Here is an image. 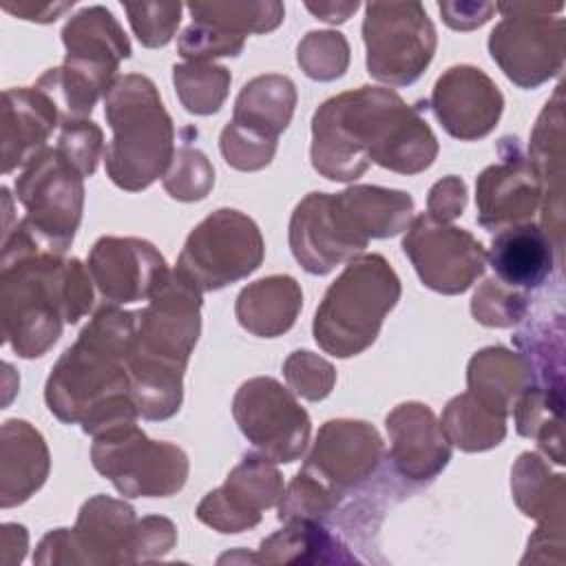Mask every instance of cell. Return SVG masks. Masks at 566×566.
<instances>
[{"mask_svg": "<svg viewBox=\"0 0 566 566\" xmlns=\"http://www.w3.org/2000/svg\"><path fill=\"white\" fill-rule=\"evenodd\" d=\"M385 444L378 431L363 420H327L301 469L338 502L378 469Z\"/></svg>", "mask_w": 566, "mask_h": 566, "instance_id": "obj_16", "label": "cell"}, {"mask_svg": "<svg viewBox=\"0 0 566 566\" xmlns=\"http://www.w3.org/2000/svg\"><path fill=\"white\" fill-rule=\"evenodd\" d=\"M442 20L458 31H471L482 27L495 11L493 2H440Z\"/></svg>", "mask_w": 566, "mask_h": 566, "instance_id": "obj_46", "label": "cell"}, {"mask_svg": "<svg viewBox=\"0 0 566 566\" xmlns=\"http://www.w3.org/2000/svg\"><path fill=\"white\" fill-rule=\"evenodd\" d=\"M562 387L526 385L513 405L517 433L535 438L539 449L564 464V436H562Z\"/></svg>", "mask_w": 566, "mask_h": 566, "instance_id": "obj_33", "label": "cell"}, {"mask_svg": "<svg viewBox=\"0 0 566 566\" xmlns=\"http://www.w3.org/2000/svg\"><path fill=\"white\" fill-rule=\"evenodd\" d=\"M283 374L290 389L305 400H323L336 382L334 367L312 352H292L283 365Z\"/></svg>", "mask_w": 566, "mask_h": 566, "instance_id": "obj_41", "label": "cell"}, {"mask_svg": "<svg viewBox=\"0 0 566 566\" xmlns=\"http://www.w3.org/2000/svg\"><path fill=\"white\" fill-rule=\"evenodd\" d=\"M73 2H60V4H11L2 2V9L9 13L20 15L22 20H35V22H53L60 13L71 9Z\"/></svg>", "mask_w": 566, "mask_h": 566, "instance_id": "obj_47", "label": "cell"}, {"mask_svg": "<svg viewBox=\"0 0 566 566\" xmlns=\"http://www.w3.org/2000/svg\"><path fill=\"white\" fill-rule=\"evenodd\" d=\"M402 250L420 281L440 294H462L484 272L486 252L467 230L416 214L402 239Z\"/></svg>", "mask_w": 566, "mask_h": 566, "instance_id": "obj_15", "label": "cell"}, {"mask_svg": "<svg viewBox=\"0 0 566 566\" xmlns=\"http://www.w3.org/2000/svg\"><path fill=\"white\" fill-rule=\"evenodd\" d=\"M113 139L104 150L111 181L128 192L164 177L175 157V126L150 77L122 75L104 95Z\"/></svg>", "mask_w": 566, "mask_h": 566, "instance_id": "obj_5", "label": "cell"}, {"mask_svg": "<svg viewBox=\"0 0 566 566\" xmlns=\"http://www.w3.org/2000/svg\"><path fill=\"white\" fill-rule=\"evenodd\" d=\"M497 153L500 161L484 168L475 181L478 223L491 232L526 223L535 214L544 188L515 137L500 139Z\"/></svg>", "mask_w": 566, "mask_h": 566, "instance_id": "obj_18", "label": "cell"}, {"mask_svg": "<svg viewBox=\"0 0 566 566\" xmlns=\"http://www.w3.org/2000/svg\"><path fill=\"white\" fill-rule=\"evenodd\" d=\"M201 290L170 270L137 312L128 356L130 396L146 420H166L181 407V380L201 332Z\"/></svg>", "mask_w": 566, "mask_h": 566, "instance_id": "obj_4", "label": "cell"}, {"mask_svg": "<svg viewBox=\"0 0 566 566\" xmlns=\"http://www.w3.org/2000/svg\"><path fill=\"white\" fill-rule=\"evenodd\" d=\"M124 9L137 40L148 49L166 46L172 40L181 20L179 2H126Z\"/></svg>", "mask_w": 566, "mask_h": 566, "instance_id": "obj_40", "label": "cell"}, {"mask_svg": "<svg viewBox=\"0 0 566 566\" xmlns=\"http://www.w3.org/2000/svg\"><path fill=\"white\" fill-rule=\"evenodd\" d=\"M177 542V528L170 520L148 515L137 522L135 531V562H148L164 557Z\"/></svg>", "mask_w": 566, "mask_h": 566, "instance_id": "obj_44", "label": "cell"}, {"mask_svg": "<svg viewBox=\"0 0 566 566\" xmlns=\"http://www.w3.org/2000/svg\"><path fill=\"white\" fill-rule=\"evenodd\" d=\"M467 382V391L480 402L509 416L517 396L531 382V369L520 352L515 354L500 345L484 347L469 360Z\"/></svg>", "mask_w": 566, "mask_h": 566, "instance_id": "obj_32", "label": "cell"}, {"mask_svg": "<svg viewBox=\"0 0 566 566\" xmlns=\"http://www.w3.org/2000/svg\"><path fill=\"white\" fill-rule=\"evenodd\" d=\"M93 279L80 259H62L38 245L18 223L2 234V336L22 358L53 347L62 325H75L93 305Z\"/></svg>", "mask_w": 566, "mask_h": 566, "instance_id": "obj_2", "label": "cell"}, {"mask_svg": "<svg viewBox=\"0 0 566 566\" xmlns=\"http://www.w3.org/2000/svg\"><path fill=\"white\" fill-rule=\"evenodd\" d=\"M296 106L294 82L285 75H259L250 80L237 102L232 124L270 142L287 128Z\"/></svg>", "mask_w": 566, "mask_h": 566, "instance_id": "obj_31", "label": "cell"}, {"mask_svg": "<svg viewBox=\"0 0 566 566\" xmlns=\"http://www.w3.org/2000/svg\"><path fill=\"white\" fill-rule=\"evenodd\" d=\"M245 38L228 33L214 24L208 22H199L192 20L190 27L184 29V33L179 35L177 49L179 55L186 57L188 62H208L212 57H221V55H239L243 49Z\"/></svg>", "mask_w": 566, "mask_h": 566, "instance_id": "obj_42", "label": "cell"}, {"mask_svg": "<svg viewBox=\"0 0 566 566\" xmlns=\"http://www.w3.org/2000/svg\"><path fill=\"white\" fill-rule=\"evenodd\" d=\"M396 473L409 482L433 480L451 460L449 440L436 413L422 402H402L385 420Z\"/></svg>", "mask_w": 566, "mask_h": 566, "instance_id": "obj_22", "label": "cell"}, {"mask_svg": "<svg viewBox=\"0 0 566 566\" xmlns=\"http://www.w3.org/2000/svg\"><path fill=\"white\" fill-rule=\"evenodd\" d=\"M495 279L515 290H535L553 272L555 245L537 223H517L495 232L489 250Z\"/></svg>", "mask_w": 566, "mask_h": 566, "instance_id": "obj_24", "label": "cell"}, {"mask_svg": "<svg viewBox=\"0 0 566 566\" xmlns=\"http://www.w3.org/2000/svg\"><path fill=\"white\" fill-rule=\"evenodd\" d=\"M230 71L210 62L175 64L172 84L188 113L212 115L228 97Z\"/></svg>", "mask_w": 566, "mask_h": 566, "instance_id": "obj_36", "label": "cell"}, {"mask_svg": "<svg viewBox=\"0 0 566 566\" xmlns=\"http://www.w3.org/2000/svg\"><path fill=\"white\" fill-rule=\"evenodd\" d=\"M363 40L369 75L391 86L413 84L436 51V29L420 2H369Z\"/></svg>", "mask_w": 566, "mask_h": 566, "instance_id": "obj_12", "label": "cell"}, {"mask_svg": "<svg viewBox=\"0 0 566 566\" xmlns=\"http://www.w3.org/2000/svg\"><path fill=\"white\" fill-rule=\"evenodd\" d=\"M312 166L332 181H352L374 161L400 175L427 170L438 139L420 111L396 91L360 86L325 99L312 119Z\"/></svg>", "mask_w": 566, "mask_h": 566, "instance_id": "obj_1", "label": "cell"}, {"mask_svg": "<svg viewBox=\"0 0 566 566\" xmlns=\"http://www.w3.org/2000/svg\"><path fill=\"white\" fill-rule=\"evenodd\" d=\"M88 272L111 305L148 301L170 272L159 250L137 237H102L88 254Z\"/></svg>", "mask_w": 566, "mask_h": 566, "instance_id": "obj_19", "label": "cell"}, {"mask_svg": "<svg viewBox=\"0 0 566 566\" xmlns=\"http://www.w3.org/2000/svg\"><path fill=\"white\" fill-rule=\"evenodd\" d=\"M562 84L557 86L551 102H546L542 115L531 135L528 159L539 172L542 184H546V206L542 230L551 237L555 250L562 245V184H564V99Z\"/></svg>", "mask_w": 566, "mask_h": 566, "instance_id": "obj_27", "label": "cell"}, {"mask_svg": "<svg viewBox=\"0 0 566 566\" xmlns=\"http://www.w3.org/2000/svg\"><path fill=\"white\" fill-rule=\"evenodd\" d=\"M102 130L91 119L62 122V133L57 139V150L84 175L91 177L97 168L99 155L104 150Z\"/></svg>", "mask_w": 566, "mask_h": 566, "instance_id": "obj_43", "label": "cell"}, {"mask_svg": "<svg viewBox=\"0 0 566 566\" xmlns=\"http://www.w3.org/2000/svg\"><path fill=\"white\" fill-rule=\"evenodd\" d=\"M135 509L122 500L93 495L80 509L73 528H55L42 537L35 564H133Z\"/></svg>", "mask_w": 566, "mask_h": 566, "instance_id": "obj_13", "label": "cell"}, {"mask_svg": "<svg viewBox=\"0 0 566 566\" xmlns=\"http://www.w3.org/2000/svg\"><path fill=\"white\" fill-rule=\"evenodd\" d=\"M564 4L544 2H502L500 24L489 35L491 57L504 75L520 88H537L564 66V20L551 13Z\"/></svg>", "mask_w": 566, "mask_h": 566, "instance_id": "obj_9", "label": "cell"}, {"mask_svg": "<svg viewBox=\"0 0 566 566\" xmlns=\"http://www.w3.org/2000/svg\"><path fill=\"white\" fill-rule=\"evenodd\" d=\"M66 57L55 66L57 88L64 102L91 115L95 102L108 93L119 62L130 55L124 29L104 7H86L62 29Z\"/></svg>", "mask_w": 566, "mask_h": 566, "instance_id": "obj_7", "label": "cell"}, {"mask_svg": "<svg viewBox=\"0 0 566 566\" xmlns=\"http://www.w3.org/2000/svg\"><path fill=\"white\" fill-rule=\"evenodd\" d=\"M303 307V292L296 279L272 274L241 290L234 314L243 329L261 338L285 334Z\"/></svg>", "mask_w": 566, "mask_h": 566, "instance_id": "obj_29", "label": "cell"}, {"mask_svg": "<svg viewBox=\"0 0 566 566\" xmlns=\"http://www.w3.org/2000/svg\"><path fill=\"white\" fill-rule=\"evenodd\" d=\"M464 206H467V186L460 177L449 175L431 186L427 197V214L433 221L438 223L453 221L455 217L462 214Z\"/></svg>", "mask_w": 566, "mask_h": 566, "instance_id": "obj_45", "label": "cell"}, {"mask_svg": "<svg viewBox=\"0 0 566 566\" xmlns=\"http://www.w3.org/2000/svg\"><path fill=\"white\" fill-rule=\"evenodd\" d=\"M305 7H307V11L318 15L321 20L336 24V22H345L358 9V2H327V4L307 2Z\"/></svg>", "mask_w": 566, "mask_h": 566, "instance_id": "obj_48", "label": "cell"}, {"mask_svg": "<svg viewBox=\"0 0 566 566\" xmlns=\"http://www.w3.org/2000/svg\"><path fill=\"white\" fill-rule=\"evenodd\" d=\"M49 449L38 429L27 420H7L0 444V504L2 509L27 502L49 475Z\"/></svg>", "mask_w": 566, "mask_h": 566, "instance_id": "obj_28", "label": "cell"}, {"mask_svg": "<svg viewBox=\"0 0 566 566\" xmlns=\"http://www.w3.org/2000/svg\"><path fill=\"white\" fill-rule=\"evenodd\" d=\"M60 111L53 99L38 86L7 88L2 93V172L27 166L35 159L57 126Z\"/></svg>", "mask_w": 566, "mask_h": 566, "instance_id": "obj_23", "label": "cell"}, {"mask_svg": "<svg viewBox=\"0 0 566 566\" xmlns=\"http://www.w3.org/2000/svg\"><path fill=\"white\" fill-rule=\"evenodd\" d=\"M400 298V279L380 254H358L327 287L316 316L314 340L336 358L367 349Z\"/></svg>", "mask_w": 566, "mask_h": 566, "instance_id": "obj_6", "label": "cell"}, {"mask_svg": "<svg viewBox=\"0 0 566 566\" xmlns=\"http://www.w3.org/2000/svg\"><path fill=\"white\" fill-rule=\"evenodd\" d=\"M188 11L192 20L214 24L241 38L276 29L285 13L281 2H190Z\"/></svg>", "mask_w": 566, "mask_h": 566, "instance_id": "obj_35", "label": "cell"}, {"mask_svg": "<svg viewBox=\"0 0 566 566\" xmlns=\"http://www.w3.org/2000/svg\"><path fill=\"white\" fill-rule=\"evenodd\" d=\"M513 497L524 515L539 522L522 564H564V475L551 473L537 453H522L513 467Z\"/></svg>", "mask_w": 566, "mask_h": 566, "instance_id": "obj_20", "label": "cell"}, {"mask_svg": "<svg viewBox=\"0 0 566 566\" xmlns=\"http://www.w3.org/2000/svg\"><path fill=\"white\" fill-rule=\"evenodd\" d=\"M440 427L449 442L462 451H486L506 436V416L480 402L471 391L451 398Z\"/></svg>", "mask_w": 566, "mask_h": 566, "instance_id": "obj_34", "label": "cell"}, {"mask_svg": "<svg viewBox=\"0 0 566 566\" xmlns=\"http://www.w3.org/2000/svg\"><path fill=\"white\" fill-rule=\"evenodd\" d=\"M332 203L343 228L363 245L402 232L413 212L409 192L380 186H352L332 195Z\"/></svg>", "mask_w": 566, "mask_h": 566, "instance_id": "obj_25", "label": "cell"}, {"mask_svg": "<svg viewBox=\"0 0 566 566\" xmlns=\"http://www.w3.org/2000/svg\"><path fill=\"white\" fill-rule=\"evenodd\" d=\"M241 433L272 462H294L310 440V416L274 378L245 380L232 400Z\"/></svg>", "mask_w": 566, "mask_h": 566, "instance_id": "obj_14", "label": "cell"}, {"mask_svg": "<svg viewBox=\"0 0 566 566\" xmlns=\"http://www.w3.org/2000/svg\"><path fill=\"white\" fill-rule=\"evenodd\" d=\"M93 467L126 497H168L188 478V458L172 442L150 440L135 422L93 436Z\"/></svg>", "mask_w": 566, "mask_h": 566, "instance_id": "obj_10", "label": "cell"}, {"mask_svg": "<svg viewBox=\"0 0 566 566\" xmlns=\"http://www.w3.org/2000/svg\"><path fill=\"white\" fill-rule=\"evenodd\" d=\"M296 60L307 77L329 82L347 71L349 44L338 31H310L298 42Z\"/></svg>", "mask_w": 566, "mask_h": 566, "instance_id": "obj_38", "label": "cell"}, {"mask_svg": "<svg viewBox=\"0 0 566 566\" xmlns=\"http://www.w3.org/2000/svg\"><path fill=\"white\" fill-rule=\"evenodd\" d=\"M234 559L259 564H352L356 555L332 535L321 520H290L285 528L265 537L259 553ZM230 559V562H234Z\"/></svg>", "mask_w": 566, "mask_h": 566, "instance_id": "obj_30", "label": "cell"}, {"mask_svg": "<svg viewBox=\"0 0 566 566\" xmlns=\"http://www.w3.org/2000/svg\"><path fill=\"white\" fill-rule=\"evenodd\" d=\"M528 294L504 285L502 281L486 279L473 294L471 312L478 323L486 327H511L526 316Z\"/></svg>", "mask_w": 566, "mask_h": 566, "instance_id": "obj_39", "label": "cell"}, {"mask_svg": "<svg viewBox=\"0 0 566 566\" xmlns=\"http://www.w3.org/2000/svg\"><path fill=\"white\" fill-rule=\"evenodd\" d=\"M263 254L259 226L239 210L219 208L188 234L175 270L201 292H212L252 274Z\"/></svg>", "mask_w": 566, "mask_h": 566, "instance_id": "obj_11", "label": "cell"}, {"mask_svg": "<svg viewBox=\"0 0 566 566\" xmlns=\"http://www.w3.org/2000/svg\"><path fill=\"white\" fill-rule=\"evenodd\" d=\"M212 184V164L199 148L190 146V139L186 137L181 146L175 150V157L164 175L166 192L179 201H197L210 192Z\"/></svg>", "mask_w": 566, "mask_h": 566, "instance_id": "obj_37", "label": "cell"}, {"mask_svg": "<svg viewBox=\"0 0 566 566\" xmlns=\"http://www.w3.org/2000/svg\"><path fill=\"white\" fill-rule=\"evenodd\" d=\"M283 497V478L263 453H245L226 482L197 506V520L219 533H241L261 522V513Z\"/></svg>", "mask_w": 566, "mask_h": 566, "instance_id": "obj_17", "label": "cell"}, {"mask_svg": "<svg viewBox=\"0 0 566 566\" xmlns=\"http://www.w3.org/2000/svg\"><path fill=\"white\" fill-rule=\"evenodd\" d=\"M504 97L495 82L475 66L447 69L431 93V108L442 128L455 139H480L489 135L500 115Z\"/></svg>", "mask_w": 566, "mask_h": 566, "instance_id": "obj_21", "label": "cell"}, {"mask_svg": "<svg viewBox=\"0 0 566 566\" xmlns=\"http://www.w3.org/2000/svg\"><path fill=\"white\" fill-rule=\"evenodd\" d=\"M15 197L27 212L18 226L62 256L82 221L84 175L57 148H44L15 179Z\"/></svg>", "mask_w": 566, "mask_h": 566, "instance_id": "obj_8", "label": "cell"}, {"mask_svg": "<svg viewBox=\"0 0 566 566\" xmlns=\"http://www.w3.org/2000/svg\"><path fill=\"white\" fill-rule=\"evenodd\" d=\"M290 248L310 274H327L343 261L358 256L336 230L329 212V192H310L292 212Z\"/></svg>", "mask_w": 566, "mask_h": 566, "instance_id": "obj_26", "label": "cell"}, {"mask_svg": "<svg viewBox=\"0 0 566 566\" xmlns=\"http://www.w3.org/2000/svg\"><path fill=\"white\" fill-rule=\"evenodd\" d=\"M135 329L137 312L104 303L93 314L46 378L44 400L57 420L91 436L137 420L128 376Z\"/></svg>", "mask_w": 566, "mask_h": 566, "instance_id": "obj_3", "label": "cell"}]
</instances>
